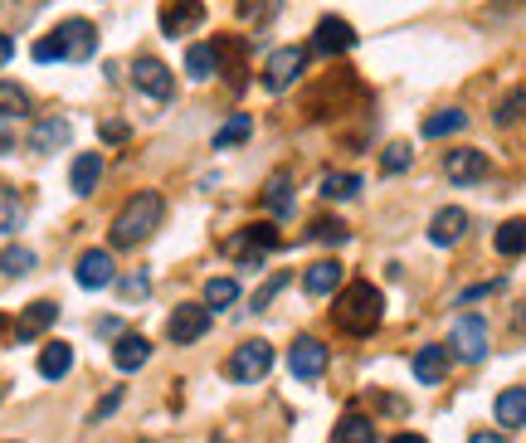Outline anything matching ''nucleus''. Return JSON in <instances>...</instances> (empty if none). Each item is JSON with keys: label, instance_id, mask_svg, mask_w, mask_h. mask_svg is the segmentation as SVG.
<instances>
[{"label": "nucleus", "instance_id": "nucleus-1", "mask_svg": "<svg viewBox=\"0 0 526 443\" xmlns=\"http://www.w3.org/2000/svg\"><path fill=\"white\" fill-rule=\"evenodd\" d=\"M332 317H337V327L346 336H371L380 327V317H385V297H380L376 283L356 278V283H346V288L337 293Z\"/></svg>", "mask_w": 526, "mask_h": 443}, {"label": "nucleus", "instance_id": "nucleus-2", "mask_svg": "<svg viewBox=\"0 0 526 443\" xmlns=\"http://www.w3.org/2000/svg\"><path fill=\"white\" fill-rule=\"evenodd\" d=\"M161 215H166L161 190H137V195H132V200L117 210L113 229H108V244H113V249H137L151 229L161 224Z\"/></svg>", "mask_w": 526, "mask_h": 443}, {"label": "nucleus", "instance_id": "nucleus-3", "mask_svg": "<svg viewBox=\"0 0 526 443\" xmlns=\"http://www.w3.org/2000/svg\"><path fill=\"white\" fill-rule=\"evenodd\" d=\"M98 54V30H93V20H64L54 35H44L35 44V59L39 64H59V59H69V64H88Z\"/></svg>", "mask_w": 526, "mask_h": 443}, {"label": "nucleus", "instance_id": "nucleus-4", "mask_svg": "<svg viewBox=\"0 0 526 443\" xmlns=\"http://www.w3.org/2000/svg\"><path fill=\"white\" fill-rule=\"evenodd\" d=\"M278 229L273 224H244V229H234L225 239V254L234 263H244V268H254V263H263V254H273L278 249Z\"/></svg>", "mask_w": 526, "mask_h": 443}, {"label": "nucleus", "instance_id": "nucleus-5", "mask_svg": "<svg viewBox=\"0 0 526 443\" xmlns=\"http://www.w3.org/2000/svg\"><path fill=\"white\" fill-rule=\"evenodd\" d=\"M307 59H312V49H302V44L273 49L268 64H263V88H268V93H288V88L307 74Z\"/></svg>", "mask_w": 526, "mask_h": 443}, {"label": "nucleus", "instance_id": "nucleus-6", "mask_svg": "<svg viewBox=\"0 0 526 443\" xmlns=\"http://www.w3.org/2000/svg\"><path fill=\"white\" fill-rule=\"evenodd\" d=\"M225 370L234 385H259L263 375L273 370V346H268V341H244V346H234V356H229Z\"/></svg>", "mask_w": 526, "mask_h": 443}, {"label": "nucleus", "instance_id": "nucleus-7", "mask_svg": "<svg viewBox=\"0 0 526 443\" xmlns=\"http://www.w3.org/2000/svg\"><path fill=\"white\" fill-rule=\"evenodd\" d=\"M449 351L458 361H483V356H488V322H483L478 312L458 317V322H453V336H449Z\"/></svg>", "mask_w": 526, "mask_h": 443}, {"label": "nucleus", "instance_id": "nucleus-8", "mask_svg": "<svg viewBox=\"0 0 526 443\" xmlns=\"http://www.w3.org/2000/svg\"><path fill=\"white\" fill-rule=\"evenodd\" d=\"M132 83L147 93L151 103H171V98H176V74H171L161 59H147V54L132 64Z\"/></svg>", "mask_w": 526, "mask_h": 443}, {"label": "nucleus", "instance_id": "nucleus-9", "mask_svg": "<svg viewBox=\"0 0 526 443\" xmlns=\"http://www.w3.org/2000/svg\"><path fill=\"white\" fill-rule=\"evenodd\" d=\"M205 332H210V307H205V302H181V307L171 312V322H166V336H171L176 346H190V341H200Z\"/></svg>", "mask_w": 526, "mask_h": 443}, {"label": "nucleus", "instance_id": "nucleus-10", "mask_svg": "<svg viewBox=\"0 0 526 443\" xmlns=\"http://www.w3.org/2000/svg\"><path fill=\"white\" fill-rule=\"evenodd\" d=\"M356 49V30L341 15H322L312 30V54H351Z\"/></svg>", "mask_w": 526, "mask_h": 443}, {"label": "nucleus", "instance_id": "nucleus-11", "mask_svg": "<svg viewBox=\"0 0 526 443\" xmlns=\"http://www.w3.org/2000/svg\"><path fill=\"white\" fill-rule=\"evenodd\" d=\"M444 176H449L453 185H473V181H483L488 176V151H478V147H458L444 156Z\"/></svg>", "mask_w": 526, "mask_h": 443}, {"label": "nucleus", "instance_id": "nucleus-12", "mask_svg": "<svg viewBox=\"0 0 526 443\" xmlns=\"http://www.w3.org/2000/svg\"><path fill=\"white\" fill-rule=\"evenodd\" d=\"M288 370H293L298 380H317V375L327 370V346H322L317 336H298L293 351H288Z\"/></svg>", "mask_w": 526, "mask_h": 443}, {"label": "nucleus", "instance_id": "nucleus-13", "mask_svg": "<svg viewBox=\"0 0 526 443\" xmlns=\"http://www.w3.org/2000/svg\"><path fill=\"white\" fill-rule=\"evenodd\" d=\"M74 278H78V288H108L117 278V268H113V254L108 249H88V254H78V268H74Z\"/></svg>", "mask_w": 526, "mask_h": 443}, {"label": "nucleus", "instance_id": "nucleus-14", "mask_svg": "<svg viewBox=\"0 0 526 443\" xmlns=\"http://www.w3.org/2000/svg\"><path fill=\"white\" fill-rule=\"evenodd\" d=\"M200 20H205V5H200V0H171V5L161 10V35L181 39L186 30H195Z\"/></svg>", "mask_w": 526, "mask_h": 443}, {"label": "nucleus", "instance_id": "nucleus-15", "mask_svg": "<svg viewBox=\"0 0 526 443\" xmlns=\"http://www.w3.org/2000/svg\"><path fill=\"white\" fill-rule=\"evenodd\" d=\"M463 234H468V210H458V205H444L429 220V244H439V249H453Z\"/></svg>", "mask_w": 526, "mask_h": 443}, {"label": "nucleus", "instance_id": "nucleus-16", "mask_svg": "<svg viewBox=\"0 0 526 443\" xmlns=\"http://www.w3.org/2000/svg\"><path fill=\"white\" fill-rule=\"evenodd\" d=\"M69 137H74L69 117H39L35 127H30V151H59V147H69Z\"/></svg>", "mask_w": 526, "mask_h": 443}, {"label": "nucleus", "instance_id": "nucleus-17", "mask_svg": "<svg viewBox=\"0 0 526 443\" xmlns=\"http://www.w3.org/2000/svg\"><path fill=\"white\" fill-rule=\"evenodd\" d=\"M98 181H103V156L98 151H78L74 166H69V190L74 195H93Z\"/></svg>", "mask_w": 526, "mask_h": 443}, {"label": "nucleus", "instance_id": "nucleus-18", "mask_svg": "<svg viewBox=\"0 0 526 443\" xmlns=\"http://www.w3.org/2000/svg\"><path fill=\"white\" fill-rule=\"evenodd\" d=\"M449 375V346H419L414 351V380L419 385H439Z\"/></svg>", "mask_w": 526, "mask_h": 443}, {"label": "nucleus", "instance_id": "nucleus-19", "mask_svg": "<svg viewBox=\"0 0 526 443\" xmlns=\"http://www.w3.org/2000/svg\"><path fill=\"white\" fill-rule=\"evenodd\" d=\"M151 361V341L142 332H122L113 346V366L117 370H142Z\"/></svg>", "mask_w": 526, "mask_h": 443}, {"label": "nucleus", "instance_id": "nucleus-20", "mask_svg": "<svg viewBox=\"0 0 526 443\" xmlns=\"http://www.w3.org/2000/svg\"><path fill=\"white\" fill-rule=\"evenodd\" d=\"M302 288H307V297H327V293H341V263H337V259H322V263H312V268L302 273Z\"/></svg>", "mask_w": 526, "mask_h": 443}, {"label": "nucleus", "instance_id": "nucleus-21", "mask_svg": "<svg viewBox=\"0 0 526 443\" xmlns=\"http://www.w3.org/2000/svg\"><path fill=\"white\" fill-rule=\"evenodd\" d=\"M59 322V302H49V297H39V302H30L25 307V317H20V341H30V336H39V332H49Z\"/></svg>", "mask_w": 526, "mask_h": 443}, {"label": "nucleus", "instance_id": "nucleus-22", "mask_svg": "<svg viewBox=\"0 0 526 443\" xmlns=\"http://www.w3.org/2000/svg\"><path fill=\"white\" fill-rule=\"evenodd\" d=\"M492 414H497V424H502V429H522V424H526V385L502 390V395H497V405H492Z\"/></svg>", "mask_w": 526, "mask_h": 443}, {"label": "nucleus", "instance_id": "nucleus-23", "mask_svg": "<svg viewBox=\"0 0 526 443\" xmlns=\"http://www.w3.org/2000/svg\"><path fill=\"white\" fill-rule=\"evenodd\" d=\"M74 370V346L69 341H49L44 351H39V375L44 380H64Z\"/></svg>", "mask_w": 526, "mask_h": 443}, {"label": "nucleus", "instance_id": "nucleus-24", "mask_svg": "<svg viewBox=\"0 0 526 443\" xmlns=\"http://www.w3.org/2000/svg\"><path fill=\"white\" fill-rule=\"evenodd\" d=\"M463 127H468V112H458V108H439L424 117V137H429V142L453 137V132H463Z\"/></svg>", "mask_w": 526, "mask_h": 443}, {"label": "nucleus", "instance_id": "nucleus-25", "mask_svg": "<svg viewBox=\"0 0 526 443\" xmlns=\"http://www.w3.org/2000/svg\"><path fill=\"white\" fill-rule=\"evenodd\" d=\"M186 74L190 78H215L220 74V44H190L186 49Z\"/></svg>", "mask_w": 526, "mask_h": 443}, {"label": "nucleus", "instance_id": "nucleus-26", "mask_svg": "<svg viewBox=\"0 0 526 443\" xmlns=\"http://www.w3.org/2000/svg\"><path fill=\"white\" fill-rule=\"evenodd\" d=\"M492 244H497V254H502V259H522V254H526V220L497 224Z\"/></svg>", "mask_w": 526, "mask_h": 443}, {"label": "nucleus", "instance_id": "nucleus-27", "mask_svg": "<svg viewBox=\"0 0 526 443\" xmlns=\"http://www.w3.org/2000/svg\"><path fill=\"white\" fill-rule=\"evenodd\" d=\"M249 132H254V117L249 112H234L225 127L215 132V151H234V147H244L249 142Z\"/></svg>", "mask_w": 526, "mask_h": 443}, {"label": "nucleus", "instance_id": "nucleus-28", "mask_svg": "<svg viewBox=\"0 0 526 443\" xmlns=\"http://www.w3.org/2000/svg\"><path fill=\"white\" fill-rule=\"evenodd\" d=\"M332 443H376V424L366 414H346L332 429Z\"/></svg>", "mask_w": 526, "mask_h": 443}, {"label": "nucleus", "instance_id": "nucleus-29", "mask_svg": "<svg viewBox=\"0 0 526 443\" xmlns=\"http://www.w3.org/2000/svg\"><path fill=\"white\" fill-rule=\"evenodd\" d=\"M263 200H268L273 215H288V210H293V176H288V171H273V176H268V190H263Z\"/></svg>", "mask_w": 526, "mask_h": 443}, {"label": "nucleus", "instance_id": "nucleus-30", "mask_svg": "<svg viewBox=\"0 0 526 443\" xmlns=\"http://www.w3.org/2000/svg\"><path fill=\"white\" fill-rule=\"evenodd\" d=\"M35 263H39L35 249H25V244H5L0 249V273H10V278H25Z\"/></svg>", "mask_w": 526, "mask_h": 443}, {"label": "nucleus", "instance_id": "nucleus-31", "mask_svg": "<svg viewBox=\"0 0 526 443\" xmlns=\"http://www.w3.org/2000/svg\"><path fill=\"white\" fill-rule=\"evenodd\" d=\"M234 302H239V283H234V278H210V283H205V307H210V312H225Z\"/></svg>", "mask_w": 526, "mask_h": 443}, {"label": "nucleus", "instance_id": "nucleus-32", "mask_svg": "<svg viewBox=\"0 0 526 443\" xmlns=\"http://www.w3.org/2000/svg\"><path fill=\"white\" fill-rule=\"evenodd\" d=\"M361 190V176L356 171H332V176H322V195L327 200H351Z\"/></svg>", "mask_w": 526, "mask_h": 443}, {"label": "nucleus", "instance_id": "nucleus-33", "mask_svg": "<svg viewBox=\"0 0 526 443\" xmlns=\"http://www.w3.org/2000/svg\"><path fill=\"white\" fill-rule=\"evenodd\" d=\"M30 112V93L20 83H0V117H25Z\"/></svg>", "mask_w": 526, "mask_h": 443}, {"label": "nucleus", "instance_id": "nucleus-34", "mask_svg": "<svg viewBox=\"0 0 526 443\" xmlns=\"http://www.w3.org/2000/svg\"><path fill=\"white\" fill-rule=\"evenodd\" d=\"M20 229V190L15 185H0V234Z\"/></svg>", "mask_w": 526, "mask_h": 443}, {"label": "nucleus", "instance_id": "nucleus-35", "mask_svg": "<svg viewBox=\"0 0 526 443\" xmlns=\"http://www.w3.org/2000/svg\"><path fill=\"white\" fill-rule=\"evenodd\" d=\"M410 161H414L410 142H390L385 156H380V171H385V176H400V171H410Z\"/></svg>", "mask_w": 526, "mask_h": 443}, {"label": "nucleus", "instance_id": "nucleus-36", "mask_svg": "<svg viewBox=\"0 0 526 443\" xmlns=\"http://www.w3.org/2000/svg\"><path fill=\"white\" fill-rule=\"evenodd\" d=\"M312 239H317V244H346V239H351V229H346L341 220H317V224H312Z\"/></svg>", "mask_w": 526, "mask_h": 443}, {"label": "nucleus", "instance_id": "nucleus-37", "mask_svg": "<svg viewBox=\"0 0 526 443\" xmlns=\"http://www.w3.org/2000/svg\"><path fill=\"white\" fill-rule=\"evenodd\" d=\"M288 278H293V273H288V268H278V273H273V278H268V283H263L259 293H254V312H263V307H268V302H273V297L283 293V288H288Z\"/></svg>", "mask_w": 526, "mask_h": 443}, {"label": "nucleus", "instance_id": "nucleus-38", "mask_svg": "<svg viewBox=\"0 0 526 443\" xmlns=\"http://www.w3.org/2000/svg\"><path fill=\"white\" fill-rule=\"evenodd\" d=\"M517 117H526V88L507 93V98L497 103V122H517Z\"/></svg>", "mask_w": 526, "mask_h": 443}, {"label": "nucleus", "instance_id": "nucleus-39", "mask_svg": "<svg viewBox=\"0 0 526 443\" xmlns=\"http://www.w3.org/2000/svg\"><path fill=\"white\" fill-rule=\"evenodd\" d=\"M151 293V278H147V268H137L132 278H122V297L127 302H137V297H147Z\"/></svg>", "mask_w": 526, "mask_h": 443}, {"label": "nucleus", "instance_id": "nucleus-40", "mask_svg": "<svg viewBox=\"0 0 526 443\" xmlns=\"http://www.w3.org/2000/svg\"><path fill=\"white\" fill-rule=\"evenodd\" d=\"M283 0H239V15L244 20H263V15H273Z\"/></svg>", "mask_w": 526, "mask_h": 443}, {"label": "nucleus", "instance_id": "nucleus-41", "mask_svg": "<svg viewBox=\"0 0 526 443\" xmlns=\"http://www.w3.org/2000/svg\"><path fill=\"white\" fill-rule=\"evenodd\" d=\"M98 137H103V142H108V147H117V142H127V122H103V127H98Z\"/></svg>", "mask_w": 526, "mask_h": 443}, {"label": "nucleus", "instance_id": "nucleus-42", "mask_svg": "<svg viewBox=\"0 0 526 443\" xmlns=\"http://www.w3.org/2000/svg\"><path fill=\"white\" fill-rule=\"evenodd\" d=\"M117 405H122V390H113L108 400H98V409H93V424H98V419H108V414H113Z\"/></svg>", "mask_w": 526, "mask_h": 443}, {"label": "nucleus", "instance_id": "nucleus-43", "mask_svg": "<svg viewBox=\"0 0 526 443\" xmlns=\"http://www.w3.org/2000/svg\"><path fill=\"white\" fill-rule=\"evenodd\" d=\"M10 59H15V39H10V35H0V69H5Z\"/></svg>", "mask_w": 526, "mask_h": 443}, {"label": "nucleus", "instance_id": "nucleus-44", "mask_svg": "<svg viewBox=\"0 0 526 443\" xmlns=\"http://www.w3.org/2000/svg\"><path fill=\"white\" fill-rule=\"evenodd\" d=\"M98 336H122V322H117V317H103V322H98Z\"/></svg>", "mask_w": 526, "mask_h": 443}, {"label": "nucleus", "instance_id": "nucleus-45", "mask_svg": "<svg viewBox=\"0 0 526 443\" xmlns=\"http://www.w3.org/2000/svg\"><path fill=\"white\" fill-rule=\"evenodd\" d=\"M468 443H507V439H502L497 429H478V434H473V439H468Z\"/></svg>", "mask_w": 526, "mask_h": 443}, {"label": "nucleus", "instance_id": "nucleus-46", "mask_svg": "<svg viewBox=\"0 0 526 443\" xmlns=\"http://www.w3.org/2000/svg\"><path fill=\"white\" fill-rule=\"evenodd\" d=\"M390 443H429V439H424V434H395Z\"/></svg>", "mask_w": 526, "mask_h": 443}, {"label": "nucleus", "instance_id": "nucleus-47", "mask_svg": "<svg viewBox=\"0 0 526 443\" xmlns=\"http://www.w3.org/2000/svg\"><path fill=\"white\" fill-rule=\"evenodd\" d=\"M10 147H15V142H10V132H0V156H5Z\"/></svg>", "mask_w": 526, "mask_h": 443}, {"label": "nucleus", "instance_id": "nucleus-48", "mask_svg": "<svg viewBox=\"0 0 526 443\" xmlns=\"http://www.w3.org/2000/svg\"><path fill=\"white\" fill-rule=\"evenodd\" d=\"M0 327H5V317H0Z\"/></svg>", "mask_w": 526, "mask_h": 443}]
</instances>
